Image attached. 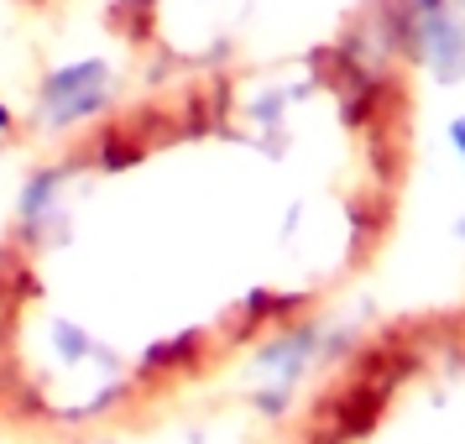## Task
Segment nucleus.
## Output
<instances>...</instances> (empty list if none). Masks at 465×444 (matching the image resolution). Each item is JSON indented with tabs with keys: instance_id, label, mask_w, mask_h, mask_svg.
<instances>
[{
	"instance_id": "nucleus-1",
	"label": "nucleus",
	"mask_w": 465,
	"mask_h": 444,
	"mask_svg": "<svg viewBox=\"0 0 465 444\" xmlns=\"http://www.w3.org/2000/svg\"><path fill=\"white\" fill-rule=\"evenodd\" d=\"M293 89L157 79L32 157L0 220V444L147 434L303 298L246 267Z\"/></svg>"
},
{
	"instance_id": "nucleus-2",
	"label": "nucleus",
	"mask_w": 465,
	"mask_h": 444,
	"mask_svg": "<svg viewBox=\"0 0 465 444\" xmlns=\"http://www.w3.org/2000/svg\"><path fill=\"white\" fill-rule=\"evenodd\" d=\"M64 37L58 0H0V163L37 147Z\"/></svg>"
},
{
	"instance_id": "nucleus-3",
	"label": "nucleus",
	"mask_w": 465,
	"mask_h": 444,
	"mask_svg": "<svg viewBox=\"0 0 465 444\" xmlns=\"http://www.w3.org/2000/svg\"><path fill=\"white\" fill-rule=\"evenodd\" d=\"M210 0H58L68 32L121 47L136 64H173L204 32Z\"/></svg>"
}]
</instances>
